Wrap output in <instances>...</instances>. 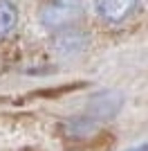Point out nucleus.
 <instances>
[{
    "mask_svg": "<svg viewBox=\"0 0 148 151\" xmlns=\"http://www.w3.org/2000/svg\"><path fill=\"white\" fill-rule=\"evenodd\" d=\"M83 16L81 0H47L41 7V23L47 29H65Z\"/></svg>",
    "mask_w": 148,
    "mask_h": 151,
    "instance_id": "1",
    "label": "nucleus"
},
{
    "mask_svg": "<svg viewBox=\"0 0 148 151\" xmlns=\"http://www.w3.org/2000/svg\"><path fill=\"white\" fill-rule=\"evenodd\" d=\"M139 0H97V14L105 23H121L137 9Z\"/></svg>",
    "mask_w": 148,
    "mask_h": 151,
    "instance_id": "2",
    "label": "nucleus"
},
{
    "mask_svg": "<svg viewBox=\"0 0 148 151\" xmlns=\"http://www.w3.org/2000/svg\"><path fill=\"white\" fill-rule=\"evenodd\" d=\"M18 23V9L11 0H0V38L7 36Z\"/></svg>",
    "mask_w": 148,
    "mask_h": 151,
    "instance_id": "3",
    "label": "nucleus"
}]
</instances>
